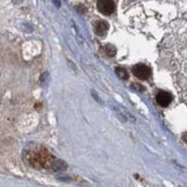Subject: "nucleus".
<instances>
[{
  "label": "nucleus",
  "mask_w": 187,
  "mask_h": 187,
  "mask_svg": "<svg viewBox=\"0 0 187 187\" xmlns=\"http://www.w3.org/2000/svg\"><path fill=\"white\" fill-rule=\"evenodd\" d=\"M67 168V165L65 164V162H60V161H54V164L52 166V170L54 171H61Z\"/></svg>",
  "instance_id": "8"
},
{
  "label": "nucleus",
  "mask_w": 187,
  "mask_h": 187,
  "mask_svg": "<svg viewBox=\"0 0 187 187\" xmlns=\"http://www.w3.org/2000/svg\"><path fill=\"white\" fill-rule=\"evenodd\" d=\"M13 1H14V3H16V4H20L22 0H13Z\"/></svg>",
  "instance_id": "11"
},
{
  "label": "nucleus",
  "mask_w": 187,
  "mask_h": 187,
  "mask_svg": "<svg viewBox=\"0 0 187 187\" xmlns=\"http://www.w3.org/2000/svg\"><path fill=\"white\" fill-rule=\"evenodd\" d=\"M183 140L187 143V132H186V133H184V135H183Z\"/></svg>",
  "instance_id": "10"
},
{
  "label": "nucleus",
  "mask_w": 187,
  "mask_h": 187,
  "mask_svg": "<svg viewBox=\"0 0 187 187\" xmlns=\"http://www.w3.org/2000/svg\"><path fill=\"white\" fill-rule=\"evenodd\" d=\"M94 30H95L96 35L99 37H104L106 32L109 30V23L104 20H97L94 22Z\"/></svg>",
  "instance_id": "4"
},
{
  "label": "nucleus",
  "mask_w": 187,
  "mask_h": 187,
  "mask_svg": "<svg viewBox=\"0 0 187 187\" xmlns=\"http://www.w3.org/2000/svg\"><path fill=\"white\" fill-rule=\"evenodd\" d=\"M103 52H104V54H105L106 57H114L116 56L117 49L112 44H106V45L103 47Z\"/></svg>",
  "instance_id": "6"
},
{
  "label": "nucleus",
  "mask_w": 187,
  "mask_h": 187,
  "mask_svg": "<svg viewBox=\"0 0 187 187\" xmlns=\"http://www.w3.org/2000/svg\"><path fill=\"white\" fill-rule=\"evenodd\" d=\"M116 73L119 76L120 80H127L128 79V72L124 67H116Z\"/></svg>",
  "instance_id": "7"
},
{
  "label": "nucleus",
  "mask_w": 187,
  "mask_h": 187,
  "mask_svg": "<svg viewBox=\"0 0 187 187\" xmlns=\"http://www.w3.org/2000/svg\"><path fill=\"white\" fill-rule=\"evenodd\" d=\"M23 154L29 165L35 169H51L56 161L47 149L38 145L29 146Z\"/></svg>",
  "instance_id": "1"
},
{
  "label": "nucleus",
  "mask_w": 187,
  "mask_h": 187,
  "mask_svg": "<svg viewBox=\"0 0 187 187\" xmlns=\"http://www.w3.org/2000/svg\"><path fill=\"white\" fill-rule=\"evenodd\" d=\"M132 88L136 89L139 91H142V90H143V87H142L141 85H139V83H132Z\"/></svg>",
  "instance_id": "9"
},
{
  "label": "nucleus",
  "mask_w": 187,
  "mask_h": 187,
  "mask_svg": "<svg viewBox=\"0 0 187 187\" xmlns=\"http://www.w3.org/2000/svg\"><path fill=\"white\" fill-rule=\"evenodd\" d=\"M96 6L103 15H111L116 11V4L113 0H97Z\"/></svg>",
  "instance_id": "2"
},
{
  "label": "nucleus",
  "mask_w": 187,
  "mask_h": 187,
  "mask_svg": "<svg viewBox=\"0 0 187 187\" xmlns=\"http://www.w3.org/2000/svg\"><path fill=\"white\" fill-rule=\"evenodd\" d=\"M133 74L136 76L138 79L140 80H147V79L150 78V75H151V71H150V68L148 66H146V65H136L133 67Z\"/></svg>",
  "instance_id": "3"
},
{
  "label": "nucleus",
  "mask_w": 187,
  "mask_h": 187,
  "mask_svg": "<svg viewBox=\"0 0 187 187\" xmlns=\"http://www.w3.org/2000/svg\"><path fill=\"white\" fill-rule=\"evenodd\" d=\"M156 102L158 103V105L163 106V107L169 106L170 103L172 102V95L168 91H159L156 95Z\"/></svg>",
  "instance_id": "5"
}]
</instances>
